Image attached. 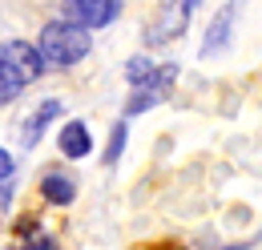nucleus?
<instances>
[{"label":"nucleus","instance_id":"obj_1","mask_svg":"<svg viewBox=\"0 0 262 250\" xmlns=\"http://www.w3.org/2000/svg\"><path fill=\"white\" fill-rule=\"evenodd\" d=\"M45 73V61L29 40H4L0 45V101L16 97Z\"/></svg>","mask_w":262,"mask_h":250},{"label":"nucleus","instance_id":"obj_2","mask_svg":"<svg viewBox=\"0 0 262 250\" xmlns=\"http://www.w3.org/2000/svg\"><path fill=\"white\" fill-rule=\"evenodd\" d=\"M89 32L77 29V25H69V20H53V25H45L40 32V40H36V53H40V61L53 65V69H69V65H77L85 53H89Z\"/></svg>","mask_w":262,"mask_h":250},{"label":"nucleus","instance_id":"obj_3","mask_svg":"<svg viewBox=\"0 0 262 250\" xmlns=\"http://www.w3.org/2000/svg\"><path fill=\"white\" fill-rule=\"evenodd\" d=\"M121 12V0H65L61 4V20L77 25V29H105L113 25Z\"/></svg>","mask_w":262,"mask_h":250},{"label":"nucleus","instance_id":"obj_4","mask_svg":"<svg viewBox=\"0 0 262 250\" xmlns=\"http://www.w3.org/2000/svg\"><path fill=\"white\" fill-rule=\"evenodd\" d=\"M93 150V137H89V129L81 121H69L65 129H61V154L65 157H85Z\"/></svg>","mask_w":262,"mask_h":250},{"label":"nucleus","instance_id":"obj_5","mask_svg":"<svg viewBox=\"0 0 262 250\" xmlns=\"http://www.w3.org/2000/svg\"><path fill=\"white\" fill-rule=\"evenodd\" d=\"M57 117H61V105H57V101H45V105L36 109L33 117L25 121V137H20V141H25L29 150H33L36 141H40V133H45V125H49V121H57Z\"/></svg>","mask_w":262,"mask_h":250},{"label":"nucleus","instance_id":"obj_6","mask_svg":"<svg viewBox=\"0 0 262 250\" xmlns=\"http://www.w3.org/2000/svg\"><path fill=\"white\" fill-rule=\"evenodd\" d=\"M40 194H45V202H53V206H69L73 194H77V186H73L69 178H61V174H49V178L40 182Z\"/></svg>","mask_w":262,"mask_h":250},{"label":"nucleus","instance_id":"obj_7","mask_svg":"<svg viewBox=\"0 0 262 250\" xmlns=\"http://www.w3.org/2000/svg\"><path fill=\"white\" fill-rule=\"evenodd\" d=\"M230 20H234V8L218 12V20L210 25V32H206V45H202V53H206V57H214V53L222 49V36H230Z\"/></svg>","mask_w":262,"mask_h":250},{"label":"nucleus","instance_id":"obj_8","mask_svg":"<svg viewBox=\"0 0 262 250\" xmlns=\"http://www.w3.org/2000/svg\"><path fill=\"white\" fill-rule=\"evenodd\" d=\"M154 73H158V65L149 61V57H133V61L125 65V81H129L133 89H149Z\"/></svg>","mask_w":262,"mask_h":250},{"label":"nucleus","instance_id":"obj_9","mask_svg":"<svg viewBox=\"0 0 262 250\" xmlns=\"http://www.w3.org/2000/svg\"><path fill=\"white\" fill-rule=\"evenodd\" d=\"M198 4H202V0H178V4H173V16L162 25V36H173V32L186 29V20H190V12H194Z\"/></svg>","mask_w":262,"mask_h":250},{"label":"nucleus","instance_id":"obj_10","mask_svg":"<svg viewBox=\"0 0 262 250\" xmlns=\"http://www.w3.org/2000/svg\"><path fill=\"white\" fill-rule=\"evenodd\" d=\"M121 145H125V121L113 125V141H109V154H105V161H109V165L121 157Z\"/></svg>","mask_w":262,"mask_h":250},{"label":"nucleus","instance_id":"obj_11","mask_svg":"<svg viewBox=\"0 0 262 250\" xmlns=\"http://www.w3.org/2000/svg\"><path fill=\"white\" fill-rule=\"evenodd\" d=\"M25 250H57V242L49 238V234H36V238H29V246Z\"/></svg>","mask_w":262,"mask_h":250},{"label":"nucleus","instance_id":"obj_12","mask_svg":"<svg viewBox=\"0 0 262 250\" xmlns=\"http://www.w3.org/2000/svg\"><path fill=\"white\" fill-rule=\"evenodd\" d=\"M8 178H12V154L0 150V182H8Z\"/></svg>","mask_w":262,"mask_h":250},{"label":"nucleus","instance_id":"obj_13","mask_svg":"<svg viewBox=\"0 0 262 250\" xmlns=\"http://www.w3.org/2000/svg\"><path fill=\"white\" fill-rule=\"evenodd\" d=\"M8 198H12V190H8V186H0V214L8 210Z\"/></svg>","mask_w":262,"mask_h":250},{"label":"nucleus","instance_id":"obj_14","mask_svg":"<svg viewBox=\"0 0 262 250\" xmlns=\"http://www.w3.org/2000/svg\"><path fill=\"white\" fill-rule=\"evenodd\" d=\"M145 250H182V246H173V242H154V246H145Z\"/></svg>","mask_w":262,"mask_h":250}]
</instances>
